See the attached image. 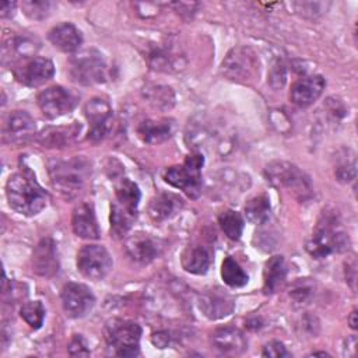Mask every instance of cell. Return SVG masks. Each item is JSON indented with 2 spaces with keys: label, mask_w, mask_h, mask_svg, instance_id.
Returning a JSON list of instances; mask_svg holds the SVG:
<instances>
[{
  "label": "cell",
  "mask_w": 358,
  "mask_h": 358,
  "mask_svg": "<svg viewBox=\"0 0 358 358\" xmlns=\"http://www.w3.org/2000/svg\"><path fill=\"white\" fill-rule=\"evenodd\" d=\"M6 194L10 207L27 217L36 215L48 204V193L38 183L34 172L24 166L10 175L6 183Z\"/></svg>",
  "instance_id": "cell-1"
},
{
  "label": "cell",
  "mask_w": 358,
  "mask_h": 358,
  "mask_svg": "<svg viewBox=\"0 0 358 358\" xmlns=\"http://www.w3.org/2000/svg\"><path fill=\"white\" fill-rule=\"evenodd\" d=\"M91 175V164L84 157L50 161L49 176L52 186L66 199L76 197Z\"/></svg>",
  "instance_id": "cell-2"
},
{
  "label": "cell",
  "mask_w": 358,
  "mask_h": 358,
  "mask_svg": "<svg viewBox=\"0 0 358 358\" xmlns=\"http://www.w3.org/2000/svg\"><path fill=\"white\" fill-rule=\"evenodd\" d=\"M266 179L277 189H285L294 196L308 199L312 194L310 178L295 164L287 161H273L264 168Z\"/></svg>",
  "instance_id": "cell-3"
},
{
  "label": "cell",
  "mask_w": 358,
  "mask_h": 358,
  "mask_svg": "<svg viewBox=\"0 0 358 358\" xmlns=\"http://www.w3.org/2000/svg\"><path fill=\"white\" fill-rule=\"evenodd\" d=\"M108 347L117 357H136L140 352L141 327L136 322L123 319H109L103 327Z\"/></svg>",
  "instance_id": "cell-4"
},
{
  "label": "cell",
  "mask_w": 358,
  "mask_h": 358,
  "mask_svg": "<svg viewBox=\"0 0 358 358\" xmlns=\"http://www.w3.org/2000/svg\"><path fill=\"white\" fill-rule=\"evenodd\" d=\"M350 246L348 235L336 228L334 218L324 217L306 241V250L315 259H326L333 253H341Z\"/></svg>",
  "instance_id": "cell-5"
},
{
  "label": "cell",
  "mask_w": 358,
  "mask_h": 358,
  "mask_svg": "<svg viewBox=\"0 0 358 358\" xmlns=\"http://www.w3.org/2000/svg\"><path fill=\"white\" fill-rule=\"evenodd\" d=\"M204 165V157L200 152L189 154L183 164L169 166L164 179L171 186L180 189L190 199H197L201 193V168Z\"/></svg>",
  "instance_id": "cell-6"
},
{
  "label": "cell",
  "mask_w": 358,
  "mask_h": 358,
  "mask_svg": "<svg viewBox=\"0 0 358 358\" xmlns=\"http://www.w3.org/2000/svg\"><path fill=\"white\" fill-rule=\"evenodd\" d=\"M69 74L78 84L94 85L106 80L108 66L96 49H85L70 57Z\"/></svg>",
  "instance_id": "cell-7"
},
{
  "label": "cell",
  "mask_w": 358,
  "mask_h": 358,
  "mask_svg": "<svg viewBox=\"0 0 358 358\" xmlns=\"http://www.w3.org/2000/svg\"><path fill=\"white\" fill-rule=\"evenodd\" d=\"M222 74L236 83L252 81L259 74V57L249 46L231 49L221 63Z\"/></svg>",
  "instance_id": "cell-8"
},
{
  "label": "cell",
  "mask_w": 358,
  "mask_h": 358,
  "mask_svg": "<svg viewBox=\"0 0 358 358\" xmlns=\"http://www.w3.org/2000/svg\"><path fill=\"white\" fill-rule=\"evenodd\" d=\"M112 257L102 245H84L77 253L78 271L92 281L105 278L112 270Z\"/></svg>",
  "instance_id": "cell-9"
},
{
  "label": "cell",
  "mask_w": 358,
  "mask_h": 358,
  "mask_svg": "<svg viewBox=\"0 0 358 358\" xmlns=\"http://www.w3.org/2000/svg\"><path fill=\"white\" fill-rule=\"evenodd\" d=\"M14 77L27 87H41L55 74V66L50 59L39 56H28L18 59L14 69Z\"/></svg>",
  "instance_id": "cell-10"
},
{
  "label": "cell",
  "mask_w": 358,
  "mask_h": 358,
  "mask_svg": "<svg viewBox=\"0 0 358 358\" xmlns=\"http://www.w3.org/2000/svg\"><path fill=\"white\" fill-rule=\"evenodd\" d=\"M38 106L45 117L56 119L71 112L77 105V95L62 85L49 87L38 94Z\"/></svg>",
  "instance_id": "cell-11"
},
{
  "label": "cell",
  "mask_w": 358,
  "mask_h": 358,
  "mask_svg": "<svg viewBox=\"0 0 358 358\" xmlns=\"http://www.w3.org/2000/svg\"><path fill=\"white\" fill-rule=\"evenodd\" d=\"M60 298L66 315L73 319L85 316L95 305V296L91 289L80 282L64 284Z\"/></svg>",
  "instance_id": "cell-12"
},
{
  "label": "cell",
  "mask_w": 358,
  "mask_h": 358,
  "mask_svg": "<svg viewBox=\"0 0 358 358\" xmlns=\"http://www.w3.org/2000/svg\"><path fill=\"white\" fill-rule=\"evenodd\" d=\"M84 115L90 122L88 140L94 143L103 140L108 136L112 123V108L109 102L99 96L91 98L84 105Z\"/></svg>",
  "instance_id": "cell-13"
},
{
  "label": "cell",
  "mask_w": 358,
  "mask_h": 358,
  "mask_svg": "<svg viewBox=\"0 0 358 358\" xmlns=\"http://www.w3.org/2000/svg\"><path fill=\"white\" fill-rule=\"evenodd\" d=\"M36 124L32 116L25 110L11 112L3 123V140L8 144H24L34 138Z\"/></svg>",
  "instance_id": "cell-14"
},
{
  "label": "cell",
  "mask_w": 358,
  "mask_h": 358,
  "mask_svg": "<svg viewBox=\"0 0 358 358\" xmlns=\"http://www.w3.org/2000/svg\"><path fill=\"white\" fill-rule=\"evenodd\" d=\"M162 250V243L159 239L154 238L147 232H136L126 241L127 255L137 263L147 264L159 256Z\"/></svg>",
  "instance_id": "cell-15"
},
{
  "label": "cell",
  "mask_w": 358,
  "mask_h": 358,
  "mask_svg": "<svg viewBox=\"0 0 358 358\" xmlns=\"http://www.w3.org/2000/svg\"><path fill=\"white\" fill-rule=\"evenodd\" d=\"M326 81L322 76L313 74L296 80L289 90V99L299 108L312 105L323 92Z\"/></svg>",
  "instance_id": "cell-16"
},
{
  "label": "cell",
  "mask_w": 358,
  "mask_h": 358,
  "mask_svg": "<svg viewBox=\"0 0 358 358\" xmlns=\"http://www.w3.org/2000/svg\"><path fill=\"white\" fill-rule=\"evenodd\" d=\"M32 270L41 277L50 278L59 271V259L56 245L50 238H43L35 246L32 253Z\"/></svg>",
  "instance_id": "cell-17"
},
{
  "label": "cell",
  "mask_w": 358,
  "mask_h": 358,
  "mask_svg": "<svg viewBox=\"0 0 358 358\" xmlns=\"http://www.w3.org/2000/svg\"><path fill=\"white\" fill-rule=\"evenodd\" d=\"M71 227L77 236L83 239H98L101 229L91 203L83 201L77 204L71 214Z\"/></svg>",
  "instance_id": "cell-18"
},
{
  "label": "cell",
  "mask_w": 358,
  "mask_h": 358,
  "mask_svg": "<svg viewBox=\"0 0 358 358\" xmlns=\"http://www.w3.org/2000/svg\"><path fill=\"white\" fill-rule=\"evenodd\" d=\"M199 306L204 316L215 320V319H221L231 315L235 308V302L231 295L215 288L204 292L200 296Z\"/></svg>",
  "instance_id": "cell-19"
},
{
  "label": "cell",
  "mask_w": 358,
  "mask_h": 358,
  "mask_svg": "<svg viewBox=\"0 0 358 358\" xmlns=\"http://www.w3.org/2000/svg\"><path fill=\"white\" fill-rule=\"evenodd\" d=\"M211 344L224 355H238L246 350L248 343L241 330L225 326L213 331Z\"/></svg>",
  "instance_id": "cell-20"
},
{
  "label": "cell",
  "mask_w": 358,
  "mask_h": 358,
  "mask_svg": "<svg viewBox=\"0 0 358 358\" xmlns=\"http://www.w3.org/2000/svg\"><path fill=\"white\" fill-rule=\"evenodd\" d=\"M48 38L55 48L64 53L77 52L83 43V35L80 29L71 22L57 24L49 31Z\"/></svg>",
  "instance_id": "cell-21"
},
{
  "label": "cell",
  "mask_w": 358,
  "mask_h": 358,
  "mask_svg": "<svg viewBox=\"0 0 358 358\" xmlns=\"http://www.w3.org/2000/svg\"><path fill=\"white\" fill-rule=\"evenodd\" d=\"M173 133L172 119H147L137 127L138 137L147 144H159L171 138Z\"/></svg>",
  "instance_id": "cell-22"
},
{
  "label": "cell",
  "mask_w": 358,
  "mask_h": 358,
  "mask_svg": "<svg viewBox=\"0 0 358 358\" xmlns=\"http://www.w3.org/2000/svg\"><path fill=\"white\" fill-rule=\"evenodd\" d=\"M81 131V124L73 122L70 126H57V127H48L41 131L38 136V141L43 147H66L74 143Z\"/></svg>",
  "instance_id": "cell-23"
},
{
  "label": "cell",
  "mask_w": 358,
  "mask_h": 358,
  "mask_svg": "<svg viewBox=\"0 0 358 358\" xmlns=\"http://www.w3.org/2000/svg\"><path fill=\"white\" fill-rule=\"evenodd\" d=\"M183 206L179 196L173 193H159L151 199L148 204V214L155 222L165 221L173 217Z\"/></svg>",
  "instance_id": "cell-24"
},
{
  "label": "cell",
  "mask_w": 358,
  "mask_h": 358,
  "mask_svg": "<svg viewBox=\"0 0 358 358\" xmlns=\"http://www.w3.org/2000/svg\"><path fill=\"white\" fill-rule=\"evenodd\" d=\"M182 267L192 274H204L207 273L211 264V255L210 250L203 245H193L187 246L182 253Z\"/></svg>",
  "instance_id": "cell-25"
},
{
  "label": "cell",
  "mask_w": 358,
  "mask_h": 358,
  "mask_svg": "<svg viewBox=\"0 0 358 358\" xmlns=\"http://www.w3.org/2000/svg\"><path fill=\"white\" fill-rule=\"evenodd\" d=\"M287 267L284 257L277 255L266 262L263 271V291L264 294L275 292L285 281Z\"/></svg>",
  "instance_id": "cell-26"
},
{
  "label": "cell",
  "mask_w": 358,
  "mask_h": 358,
  "mask_svg": "<svg viewBox=\"0 0 358 358\" xmlns=\"http://www.w3.org/2000/svg\"><path fill=\"white\" fill-rule=\"evenodd\" d=\"M115 196L119 204H122L129 211L137 214L141 193L138 186L133 180H130L129 178H120L119 182L115 185Z\"/></svg>",
  "instance_id": "cell-27"
},
{
  "label": "cell",
  "mask_w": 358,
  "mask_h": 358,
  "mask_svg": "<svg viewBox=\"0 0 358 358\" xmlns=\"http://www.w3.org/2000/svg\"><path fill=\"white\" fill-rule=\"evenodd\" d=\"M136 220V213L129 211L116 200L110 204V235L113 238H123L131 228Z\"/></svg>",
  "instance_id": "cell-28"
},
{
  "label": "cell",
  "mask_w": 358,
  "mask_h": 358,
  "mask_svg": "<svg viewBox=\"0 0 358 358\" xmlns=\"http://www.w3.org/2000/svg\"><path fill=\"white\" fill-rule=\"evenodd\" d=\"M270 211H271L270 199L264 193L252 197L245 204V214L248 221L256 225L266 224L270 218Z\"/></svg>",
  "instance_id": "cell-29"
},
{
  "label": "cell",
  "mask_w": 358,
  "mask_h": 358,
  "mask_svg": "<svg viewBox=\"0 0 358 358\" xmlns=\"http://www.w3.org/2000/svg\"><path fill=\"white\" fill-rule=\"evenodd\" d=\"M221 277L222 281L231 287V288H241L245 287L249 281L248 274L243 271V268L235 262L231 256L225 257L221 266Z\"/></svg>",
  "instance_id": "cell-30"
},
{
  "label": "cell",
  "mask_w": 358,
  "mask_h": 358,
  "mask_svg": "<svg viewBox=\"0 0 358 358\" xmlns=\"http://www.w3.org/2000/svg\"><path fill=\"white\" fill-rule=\"evenodd\" d=\"M218 224L222 229V232L227 235V238L232 241H238L243 232L245 221L241 213L235 210H225L218 217Z\"/></svg>",
  "instance_id": "cell-31"
},
{
  "label": "cell",
  "mask_w": 358,
  "mask_h": 358,
  "mask_svg": "<svg viewBox=\"0 0 358 358\" xmlns=\"http://www.w3.org/2000/svg\"><path fill=\"white\" fill-rule=\"evenodd\" d=\"M145 98L158 109H169L175 103V94L172 88L165 85L151 87L145 91Z\"/></svg>",
  "instance_id": "cell-32"
},
{
  "label": "cell",
  "mask_w": 358,
  "mask_h": 358,
  "mask_svg": "<svg viewBox=\"0 0 358 358\" xmlns=\"http://www.w3.org/2000/svg\"><path fill=\"white\" fill-rule=\"evenodd\" d=\"M20 315L31 329L36 330L43 323L45 308L41 301H29L21 306Z\"/></svg>",
  "instance_id": "cell-33"
},
{
  "label": "cell",
  "mask_w": 358,
  "mask_h": 358,
  "mask_svg": "<svg viewBox=\"0 0 358 358\" xmlns=\"http://www.w3.org/2000/svg\"><path fill=\"white\" fill-rule=\"evenodd\" d=\"M150 64L152 69L155 70H164V71H168V70H172V69H178L176 67V63L179 60V57L176 56H172L171 52H168L166 49H154L150 56Z\"/></svg>",
  "instance_id": "cell-34"
},
{
  "label": "cell",
  "mask_w": 358,
  "mask_h": 358,
  "mask_svg": "<svg viewBox=\"0 0 358 358\" xmlns=\"http://www.w3.org/2000/svg\"><path fill=\"white\" fill-rule=\"evenodd\" d=\"M22 11L32 20H43L49 15L53 3L50 1H39V0H27L21 3Z\"/></svg>",
  "instance_id": "cell-35"
},
{
  "label": "cell",
  "mask_w": 358,
  "mask_h": 358,
  "mask_svg": "<svg viewBox=\"0 0 358 358\" xmlns=\"http://www.w3.org/2000/svg\"><path fill=\"white\" fill-rule=\"evenodd\" d=\"M313 282L309 278H299L296 280L291 289H289V295L292 299H295L299 303H305L306 301L310 299L312 294H313Z\"/></svg>",
  "instance_id": "cell-36"
},
{
  "label": "cell",
  "mask_w": 358,
  "mask_h": 358,
  "mask_svg": "<svg viewBox=\"0 0 358 358\" xmlns=\"http://www.w3.org/2000/svg\"><path fill=\"white\" fill-rule=\"evenodd\" d=\"M336 178L340 180V182H351L355 179L357 176V164H355V159L352 158L351 161H343L341 164L337 165L336 171Z\"/></svg>",
  "instance_id": "cell-37"
},
{
  "label": "cell",
  "mask_w": 358,
  "mask_h": 358,
  "mask_svg": "<svg viewBox=\"0 0 358 358\" xmlns=\"http://www.w3.org/2000/svg\"><path fill=\"white\" fill-rule=\"evenodd\" d=\"M69 354L71 357H87L90 355V350L87 347L85 340L81 334H74L69 344Z\"/></svg>",
  "instance_id": "cell-38"
},
{
  "label": "cell",
  "mask_w": 358,
  "mask_h": 358,
  "mask_svg": "<svg viewBox=\"0 0 358 358\" xmlns=\"http://www.w3.org/2000/svg\"><path fill=\"white\" fill-rule=\"evenodd\" d=\"M263 357H273V358H281V357H291V354L287 351L282 343L280 341H270L263 347L262 351Z\"/></svg>",
  "instance_id": "cell-39"
},
{
  "label": "cell",
  "mask_w": 358,
  "mask_h": 358,
  "mask_svg": "<svg viewBox=\"0 0 358 358\" xmlns=\"http://www.w3.org/2000/svg\"><path fill=\"white\" fill-rule=\"evenodd\" d=\"M270 83L274 88H278V87H282L284 83H285V70H284V66L277 63L273 66L271 69V74H270Z\"/></svg>",
  "instance_id": "cell-40"
},
{
  "label": "cell",
  "mask_w": 358,
  "mask_h": 358,
  "mask_svg": "<svg viewBox=\"0 0 358 358\" xmlns=\"http://www.w3.org/2000/svg\"><path fill=\"white\" fill-rule=\"evenodd\" d=\"M151 340H152V343H154V345H157L158 348H165V347H168V344H169V336H168V333H154L152 334V337H151Z\"/></svg>",
  "instance_id": "cell-41"
},
{
  "label": "cell",
  "mask_w": 358,
  "mask_h": 358,
  "mask_svg": "<svg viewBox=\"0 0 358 358\" xmlns=\"http://www.w3.org/2000/svg\"><path fill=\"white\" fill-rule=\"evenodd\" d=\"M15 10V3L14 1H1L0 3V17L6 18L14 14Z\"/></svg>",
  "instance_id": "cell-42"
},
{
  "label": "cell",
  "mask_w": 358,
  "mask_h": 358,
  "mask_svg": "<svg viewBox=\"0 0 358 358\" xmlns=\"http://www.w3.org/2000/svg\"><path fill=\"white\" fill-rule=\"evenodd\" d=\"M348 323H350V327H351L352 330L357 329V310H355V309L350 313V316H348Z\"/></svg>",
  "instance_id": "cell-43"
},
{
  "label": "cell",
  "mask_w": 358,
  "mask_h": 358,
  "mask_svg": "<svg viewBox=\"0 0 358 358\" xmlns=\"http://www.w3.org/2000/svg\"><path fill=\"white\" fill-rule=\"evenodd\" d=\"M313 355H327L326 352H313Z\"/></svg>",
  "instance_id": "cell-44"
}]
</instances>
